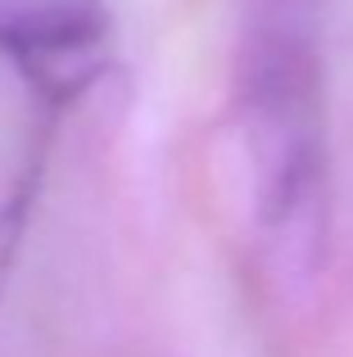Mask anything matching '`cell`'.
<instances>
[{"label":"cell","instance_id":"7a4b0ae2","mask_svg":"<svg viewBox=\"0 0 353 357\" xmlns=\"http://www.w3.org/2000/svg\"><path fill=\"white\" fill-rule=\"evenodd\" d=\"M105 36L100 0H0V63L63 100L91 77Z\"/></svg>","mask_w":353,"mask_h":357},{"label":"cell","instance_id":"6da1fadb","mask_svg":"<svg viewBox=\"0 0 353 357\" xmlns=\"http://www.w3.org/2000/svg\"><path fill=\"white\" fill-rule=\"evenodd\" d=\"M249 218L281 280L308 285L331 227V140L317 0H249L236 68Z\"/></svg>","mask_w":353,"mask_h":357}]
</instances>
